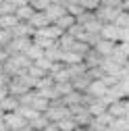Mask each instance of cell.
I'll use <instances>...</instances> for the list:
<instances>
[{"label":"cell","instance_id":"obj_28","mask_svg":"<svg viewBox=\"0 0 129 131\" xmlns=\"http://www.w3.org/2000/svg\"><path fill=\"white\" fill-rule=\"evenodd\" d=\"M27 75L31 77V79H36V83L40 79H44V77H48V73L44 71V69H40V67H36V64H31V67L27 69Z\"/></svg>","mask_w":129,"mask_h":131},{"label":"cell","instance_id":"obj_10","mask_svg":"<svg viewBox=\"0 0 129 131\" xmlns=\"http://www.w3.org/2000/svg\"><path fill=\"white\" fill-rule=\"evenodd\" d=\"M34 34H36V29L29 23H25V21H19L13 27V36L15 38H34Z\"/></svg>","mask_w":129,"mask_h":131},{"label":"cell","instance_id":"obj_17","mask_svg":"<svg viewBox=\"0 0 129 131\" xmlns=\"http://www.w3.org/2000/svg\"><path fill=\"white\" fill-rule=\"evenodd\" d=\"M112 62H115V64H119V67H127V64H129V56L123 52V48L117 44V48H115V52H112L110 56H108Z\"/></svg>","mask_w":129,"mask_h":131},{"label":"cell","instance_id":"obj_16","mask_svg":"<svg viewBox=\"0 0 129 131\" xmlns=\"http://www.w3.org/2000/svg\"><path fill=\"white\" fill-rule=\"evenodd\" d=\"M29 25L34 27V29H44V27H48V25H52V21L46 17V13H36L34 17L29 19Z\"/></svg>","mask_w":129,"mask_h":131},{"label":"cell","instance_id":"obj_26","mask_svg":"<svg viewBox=\"0 0 129 131\" xmlns=\"http://www.w3.org/2000/svg\"><path fill=\"white\" fill-rule=\"evenodd\" d=\"M54 125L58 127V131H75L77 129V123L73 121V117H67V119H62V121H58Z\"/></svg>","mask_w":129,"mask_h":131},{"label":"cell","instance_id":"obj_24","mask_svg":"<svg viewBox=\"0 0 129 131\" xmlns=\"http://www.w3.org/2000/svg\"><path fill=\"white\" fill-rule=\"evenodd\" d=\"M17 112L21 114V117H23V119H25L27 123H29V121H34L36 117H40V112H38V110H34V108H31V106H25V104H21Z\"/></svg>","mask_w":129,"mask_h":131},{"label":"cell","instance_id":"obj_36","mask_svg":"<svg viewBox=\"0 0 129 131\" xmlns=\"http://www.w3.org/2000/svg\"><path fill=\"white\" fill-rule=\"evenodd\" d=\"M123 0H102V6H112V8H121Z\"/></svg>","mask_w":129,"mask_h":131},{"label":"cell","instance_id":"obj_32","mask_svg":"<svg viewBox=\"0 0 129 131\" xmlns=\"http://www.w3.org/2000/svg\"><path fill=\"white\" fill-rule=\"evenodd\" d=\"M34 64H36V67H40V69H44L46 73H50V69H52V64H54V62H52L50 58H46V56H42V58H40V60H36Z\"/></svg>","mask_w":129,"mask_h":131},{"label":"cell","instance_id":"obj_1","mask_svg":"<svg viewBox=\"0 0 129 131\" xmlns=\"http://www.w3.org/2000/svg\"><path fill=\"white\" fill-rule=\"evenodd\" d=\"M44 117L50 121V123H58V121H62V119L71 117V108L64 106L62 100H52L50 106H48V110L44 112Z\"/></svg>","mask_w":129,"mask_h":131},{"label":"cell","instance_id":"obj_47","mask_svg":"<svg viewBox=\"0 0 129 131\" xmlns=\"http://www.w3.org/2000/svg\"><path fill=\"white\" fill-rule=\"evenodd\" d=\"M2 117H4V112H2V110H0V119H2Z\"/></svg>","mask_w":129,"mask_h":131},{"label":"cell","instance_id":"obj_11","mask_svg":"<svg viewBox=\"0 0 129 131\" xmlns=\"http://www.w3.org/2000/svg\"><path fill=\"white\" fill-rule=\"evenodd\" d=\"M19 106H21L19 98H17V96H10V94L4 98L2 102H0V110H2L4 114H6V112H17V110H19Z\"/></svg>","mask_w":129,"mask_h":131},{"label":"cell","instance_id":"obj_8","mask_svg":"<svg viewBox=\"0 0 129 131\" xmlns=\"http://www.w3.org/2000/svg\"><path fill=\"white\" fill-rule=\"evenodd\" d=\"M108 114L112 119H123L125 114H127V98L125 100H119V102H112V104H108Z\"/></svg>","mask_w":129,"mask_h":131},{"label":"cell","instance_id":"obj_37","mask_svg":"<svg viewBox=\"0 0 129 131\" xmlns=\"http://www.w3.org/2000/svg\"><path fill=\"white\" fill-rule=\"evenodd\" d=\"M8 4H13L15 8H21V6H25V4H29V0H6Z\"/></svg>","mask_w":129,"mask_h":131},{"label":"cell","instance_id":"obj_4","mask_svg":"<svg viewBox=\"0 0 129 131\" xmlns=\"http://www.w3.org/2000/svg\"><path fill=\"white\" fill-rule=\"evenodd\" d=\"M31 42H34L31 38H15V36H13L10 44H8L6 48H4V50H6L8 54H17V52H25L27 48L31 46Z\"/></svg>","mask_w":129,"mask_h":131},{"label":"cell","instance_id":"obj_14","mask_svg":"<svg viewBox=\"0 0 129 131\" xmlns=\"http://www.w3.org/2000/svg\"><path fill=\"white\" fill-rule=\"evenodd\" d=\"M92 77L88 75V71L83 73V75H79V77H75L73 81H71V85H73V90L75 92H88V88H90V83H92Z\"/></svg>","mask_w":129,"mask_h":131},{"label":"cell","instance_id":"obj_38","mask_svg":"<svg viewBox=\"0 0 129 131\" xmlns=\"http://www.w3.org/2000/svg\"><path fill=\"white\" fill-rule=\"evenodd\" d=\"M121 42H129V27H123L121 29ZM119 42V44H121Z\"/></svg>","mask_w":129,"mask_h":131},{"label":"cell","instance_id":"obj_46","mask_svg":"<svg viewBox=\"0 0 129 131\" xmlns=\"http://www.w3.org/2000/svg\"><path fill=\"white\" fill-rule=\"evenodd\" d=\"M106 131H117V129H115V127H108V129H106Z\"/></svg>","mask_w":129,"mask_h":131},{"label":"cell","instance_id":"obj_3","mask_svg":"<svg viewBox=\"0 0 129 131\" xmlns=\"http://www.w3.org/2000/svg\"><path fill=\"white\" fill-rule=\"evenodd\" d=\"M4 125H6V129H10V131H21L25 125H27V121L21 117L19 112H6L4 114Z\"/></svg>","mask_w":129,"mask_h":131},{"label":"cell","instance_id":"obj_42","mask_svg":"<svg viewBox=\"0 0 129 131\" xmlns=\"http://www.w3.org/2000/svg\"><path fill=\"white\" fill-rule=\"evenodd\" d=\"M44 131H58V127H56V125H54V123H50V125H48V127H46V129H44Z\"/></svg>","mask_w":129,"mask_h":131},{"label":"cell","instance_id":"obj_51","mask_svg":"<svg viewBox=\"0 0 129 131\" xmlns=\"http://www.w3.org/2000/svg\"><path fill=\"white\" fill-rule=\"evenodd\" d=\"M6 131H10V129H6Z\"/></svg>","mask_w":129,"mask_h":131},{"label":"cell","instance_id":"obj_27","mask_svg":"<svg viewBox=\"0 0 129 131\" xmlns=\"http://www.w3.org/2000/svg\"><path fill=\"white\" fill-rule=\"evenodd\" d=\"M102 0H79V6H81L83 10H90V13H96L100 8Z\"/></svg>","mask_w":129,"mask_h":131},{"label":"cell","instance_id":"obj_39","mask_svg":"<svg viewBox=\"0 0 129 131\" xmlns=\"http://www.w3.org/2000/svg\"><path fill=\"white\" fill-rule=\"evenodd\" d=\"M6 96H8V88L6 85H0V102H2Z\"/></svg>","mask_w":129,"mask_h":131},{"label":"cell","instance_id":"obj_34","mask_svg":"<svg viewBox=\"0 0 129 131\" xmlns=\"http://www.w3.org/2000/svg\"><path fill=\"white\" fill-rule=\"evenodd\" d=\"M10 40H13V31H8V29H0V46H8L10 44Z\"/></svg>","mask_w":129,"mask_h":131},{"label":"cell","instance_id":"obj_48","mask_svg":"<svg viewBox=\"0 0 129 131\" xmlns=\"http://www.w3.org/2000/svg\"><path fill=\"white\" fill-rule=\"evenodd\" d=\"M125 119H127V121H129V112H127V114H125Z\"/></svg>","mask_w":129,"mask_h":131},{"label":"cell","instance_id":"obj_30","mask_svg":"<svg viewBox=\"0 0 129 131\" xmlns=\"http://www.w3.org/2000/svg\"><path fill=\"white\" fill-rule=\"evenodd\" d=\"M112 23H115L117 27H121V29H123V27H129V13L121 8V13L117 15V19L112 21Z\"/></svg>","mask_w":129,"mask_h":131},{"label":"cell","instance_id":"obj_40","mask_svg":"<svg viewBox=\"0 0 129 131\" xmlns=\"http://www.w3.org/2000/svg\"><path fill=\"white\" fill-rule=\"evenodd\" d=\"M119 46H121V48H123V52H125V54H127V56H129V42H121V44H119Z\"/></svg>","mask_w":129,"mask_h":131},{"label":"cell","instance_id":"obj_44","mask_svg":"<svg viewBox=\"0 0 129 131\" xmlns=\"http://www.w3.org/2000/svg\"><path fill=\"white\" fill-rule=\"evenodd\" d=\"M2 119H4V117H2ZM2 119H0V131H6V125H4V121H2Z\"/></svg>","mask_w":129,"mask_h":131},{"label":"cell","instance_id":"obj_23","mask_svg":"<svg viewBox=\"0 0 129 131\" xmlns=\"http://www.w3.org/2000/svg\"><path fill=\"white\" fill-rule=\"evenodd\" d=\"M19 23V19L15 15H0V29H8L13 31V27Z\"/></svg>","mask_w":129,"mask_h":131},{"label":"cell","instance_id":"obj_6","mask_svg":"<svg viewBox=\"0 0 129 131\" xmlns=\"http://www.w3.org/2000/svg\"><path fill=\"white\" fill-rule=\"evenodd\" d=\"M119 13H121V8H112V6H102V4H100V8L96 10L94 15L106 25V23H112V21H115Z\"/></svg>","mask_w":129,"mask_h":131},{"label":"cell","instance_id":"obj_9","mask_svg":"<svg viewBox=\"0 0 129 131\" xmlns=\"http://www.w3.org/2000/svg\"><path fill=\"white\" fill-rule=\"evenodd\" d=\"M115 48H117V44L115 42H108V40H98V42H96V46H94V50L96 52H98L100 56H104V58H108L112 52H115Z\"/></svg>","mask_w":129,"mask_h":131},{"label":"cell","instance_id":"obj_15","mask_svg":"<svg viewBox=\"0 0 129 131\" xmlns=\"http://www.w3.org/2000/svg\"><path fill=\"white\" fill-rule=\"evenodd\" d=\"M75 23H77V19L73 17V15H69V13H64L60 19H56V21H54V25H56V27L62 31V34H67V31H69V29H71Z\"/></svg>","mask_w":129,"mask_h":131},{"label":"cell","instance_id":"obj_45","mask_svg":"<svg viewBox=\"0 0 129 131\" xmlns=\"http://www.w3.org/2000/svg\"><path fill=\"white\" fill-rule=\"evenodd\" d=\"M75 131H92V129H90V127H77Z\"/></svg>","mask_w":129,"mask_h":131},{"label":"cell","instance_id":"obj_12","mask_svg":"<svg viewBox=\"0 0 129 131\" xmlns=\"http://www.w3.org/2000/svg\"><path fill=\"white\" fill-rule=\"evenodd\" d=\"M44 13H46V17H48V19H50V21L54 23L56 19H60L62 15L67 13V6H64V4H56V2H50V6H48Z\"/></svg>","mask_w":129,"mask_h":131},{"label":"cell","instance_id":"obj_18","mask_svg":"<svg viewBox=\"0 0 129 131\" xmlns=\"http://www.w3.org/2000/svg\"><path fill=\"white\" fill-rule=\"evenodd\" d=\"M60 62L64 64V67H71V64H81V62H83V56H79L77 52L69 50V52H62V58H60Z\"/></svg>","mask_w":129,"mask_h":131},{"label":"cell","instance_id":"obj_50","mask_svg":"<svg viewBox=\"0 0 129 131\" xmlns=\"http://www.w3.org/2000/svg\"><path fill=\"white\" fill-rule=\"evenodd\" d=\"M29 2H34V0H29Z\"/></svg>","mask_w":129,"mask_h":131},{"label":"cell","instance_id":"obj_35","mask_svg":"<svg viewBox=\"0 0 129 131\" xmlns=\"http://www.w3.org/2000/svg\"><path fill=\"white\" fill-rule=\"evenodd\" d=\"M15 10H17V8H15L13 4H8V2L0 4V15H15Z\"/></svg>","mask_w":129,"mask_h":131},{"label":"cell","instance_id":"obj_19","mask_svg":"<svg viewBox=\"0 0 129 131\" xmlns=\"http://www.w3.org/2000/svg\"><path fill=\"white\" fill-rule=\"evenodd\" d=\"M81 98H83V92H71V94H67L64 98H60L62 100V104L64 106H69V108H73V106H77V104H81Z\"/></svg>","mask_w":129,"mask_h":131},{"label":"cell","instance_id":"obj_25","mask_svg":"<svg viewBox=\"0 0 129 131\" xmlns=\"http://www.w3.org/2000/svg\"><path fill=\"white\" fill-rule=\"evenodd\" d=\"M29 125H31V129H34V131H44L48 125H50V121H48L44 114H40V117H36L34 121H29Z\"/></svg>","mask_w":129,"mask_h":131},{"label":"cell","instance_id":"obj_41","mask_svg":"<svg viewBox=\"0 0 129 131\" xmlns=\"http://www.w3.org/2000/svg\"><path fill=\"white\" fill-rule=\"evenodd\" d=\"M6 83H8V77L4 73H0V85H6Z\"/></svg>","mask_w":129,"mask_h":131},{"label":"cell","instance_id":"obj_7","mask_svg":"<svg viewBox=\"0 0 129 131\" xmlns=\"http://www.w3.org/2000/svg\"><path fill=\"white\" fill-rule=\"evenodd\" d=\"M108 92V85L104 83L102 79H94L92 83H90V88H88V94L92 96V98H96V100H100V98H104V94Z\"/></svg>","mask_w":129,"mask_h":131},{"label":"cell","instance_id":"obj_31","mask_svg":"<svg viewBox=\"0 0 129 131\" xmlns=\"http://www.w3.org/2000/svg\"><path fill=\"white\" fill-rule=\"evenodd\" d=\"M88 110L92 112V117H100L102 112H106V106H104L100 100H96L94 104H90V106H88Z\"/></svg>","mask_w":129,"mask_h":131},{"label":"cell","instance_id":"obj_22","mask_svg":"<svg viewBox=\"0 0 129 131\" xmlns=\"http://www.w3.org/2000/svg\"><path fill=\"white\" fill-rule=\"evenodd\" d=\"M25 54L29 56V60H31V62H36V60H40V58H42L46 52H44V48H40L38 44H34V42H31V46L25 50Z\"/></svg>","mask_w":129,"mask_h":131},{"label":"cell","instance_id":"obj_21","mask_svg":"<svg viewBox=\"0 0 129 131\" xmlns=\"http://www.w3.org/2000/svg\"><path fill=\"white\" fill-rule=\"evenodd\" d=\"M73 44H75V38H73V36H69V34H62V36L56 40V46L60 48L62 52H69L71 48H73Z\"/></svg>","mask_w":129,"mask_h":131},{"label":"cell","instance_id":"obj_13","mask_svg":"<svg viewBox=\"0 0 129 131\" xmlns=\"http://www.w3.org/2000/svg\"><path fill=\"white\" fill-rule=\"evenodd\" d=\"M102 60H104V56H100L94 48H90V52L83 56V64H85L88 69H98L100 64H102Z\"/></svg>","mask_w":129,"mask_h":131},{"label":"cell","instance_id":"obj_49","mask_svg":"<svg viewBox=\"0 0 129 131\" xmlns=\"http://www.w3.org/2000/svg\"><path fill=\"white\" fill-rule=\"evenodd\" d=\"M2 2H6V0H0V4H2Z\"/></svg>","mask_w":129,"mask_h":131},{"label":"cell","instance_id":"obj_43","mask_svg":"<svg viewBox=\"0 0 129 131\" xmlns=\"http://www.w3.org/2000/svg\"><path fill=\"white\" fill-rule=\"evenodd\" d=\"M121 8H123V10H127V13H129V0H123V2H121Z\"/></svg>","mask_w":129,"mask_h":131},{"label":"cell","instance_id":"obj_2","mask_svg":"<svg viewBox=\"0 0 129 131\" xmlns=\"http://www.w3.org/2000/svg\"><path fill=\"white\" fill-rule=\"evenodd\" d=\"M71 117H73V121L77 123V127H90V123H92V112L88 110V106H83V104H77V106H73L71 108Z\"/></svg>","mask_w":129,"mask_h":131},{"label":"cell","instance_id":"obj_20","mask_svg":"<svg viewBox=\"0 0 129 131\" xmlns=\"http://www.w3.org/2000/svg\"><path fill=\"white\" fill-rule=\"evenodd\" d=\"M36 15V10H34V6L31 4H25V6H21V8H17L15 10V17H17L19 21H25V23H29V19Z\"/></svg>","mask_w":129,"mask_h":131},{"label":"cell","instance_id":"obj_5","mask_svg":"<svg viewBox=\"0 0 129 131\" xmlns=\"http://www.w3.org/2000/svg\"><path fill=\"white\" fill-rule=\"evenodd\" d=\"M100 38L119 44V42H121V27H117L115 23H106V25L100 29Z\"/></svg>","mask_w":129,"mask_h":131},{"label":"cell","instance_id":"obj_29","mask_svg":"<svg viewBox=\"0 0 129 131\" xmlns=\"http://www.w3.org/2000/svg\"><path fill=\"white\" fill-rule=\"evenodd\" d=\"M90 44H85V42H81V40H75V44H73V48H71V50L73 52H77L79 56H85L88 52H90Z\"/></svg>","mask_w":129,"mask_h":131},{"label":"cell","instance_id":"obj_33","mask_svg":"<svg viewBox=\"0 0 129 131\" xmlns=\"http://www.w3.org/2000/svg\"><path fill=\"white\" fill-rule=\"evenodd\" d=\"M110 127H115L117 131H129V121L123 117V119H115Z\"/></svg>","mask_w":129,"mask_h":131}]
</instances>
